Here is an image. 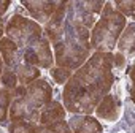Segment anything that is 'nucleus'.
I'll list each match as a JSON object with an SVG mask.
<instances>
[{
  "label": "nucleus",
  "instance_id": "obj_23",
  "mask_svg": "<svg viewBox=\"0 0 135 133\" xmlns=\"http://www.w3.org/2000/svg\"><path fill=\"white\" fill-rule=\"evenodd\" d=\"M10 5H11L10 0H0V18H2V16L7 13V10H8Z\"/></svg>",
  "mask_w": 135,
  "mask_h": 133
},
{
  "label": "nucleus",
  "instance_id": "obj_13",
  "mask_svg": "<svg viewBox=\"0 0 135 133\" xmlns=\"http://www.w3.org/2000/svg\"><path fill=\"white\" fill-rule=\"evenodd\" d=\"M16 76H18V83L19 86H29L32 84L33 81H37L40 78V70L37 66H32V65H27V63H18L16 66Z\"/></svg>",
  "mask_w": 135,
  "mask_h": 133
},
{
  "label": "nucleus",
  "instance_id": "obj_18",
  "mask_svg": "<svg viewBox=\"0 0 135 133\" xmlns=\"http://www.w3.org/2000/svg\"><path fill=\"white\" fill-rule=\"evenodd\" d=\"M37 133H72L70 127L67 122L60 120V122H54V124H46V125H38V131Z\"/></svg>",
  "mask_w": 135,
  "mask_h": 133
},
{
  "label": "nucleus",
  "instance_id": "obj_21",
  "mask_svg": "<svg viewBox=\"0 0 135 133\" xmlns=\"http://www.w3.org/2000/svg\"><path fill=\"white\" fill-rule=\"evenodd\" d=\"M80 5H81V8L83 10H86L88 13H91V14H99V13H102V8H103V2H80Z\"/></svg>",
  "mask_w": 135,
  "mask_h": 133
},
{
  "label": "nucleus",
  "instance_id": "obj_14",
  "mask_svg": "<svg viewBox=\"0 0 135 133\" xmlns=\"http://www.w3.org/2000/svg\"><path fill=\"white\" fill-rule=\"evenodd\" d=\"M133 30H135V25L129 24V27L126 29V32L121 33V37L118 40V44H116L121 54L122 52H130V54L133 52V38H135Z\"/></svg>",
  "mask_w": 135,
  "mask_h": 133
},
{
  "label": "nucleus",
  "instance_id": "obj_19",
  "mask_svg": "<svg viewBox=\"0 0 135 133\" xmlns=\"http://www.w3.org/2000/svg\"><path fill=\"white\" fill-rule=\"evenodd\" d=\"M49 75H51V78H52L57 84H65L67 81L70 79V76H72V70L62 68V66H56V68H51Z\"/></svg>",
  "mask_w": 135,
  "mask_h": 133
},
{
  "label": "nucleus",
  "instance_id": "obj_11",
  "mask_svg": "<svg viewBox=\"0 0 135 133\" xmlns=\"http://www.w3.org/2000/svg\"><path fill=\"white\" fill-rule=\"evenodd\" d=\"M65 117V108L59 103V101H51L48 103L41 112H40V125H46V124H54V122H60Z\"/></svg>",
  "mask_w": 135,
  "mask_h": 133
},
{
  "label": "nucleus",
  "instance_id": "obj_3",
  "mask_svg": "<svg viewBox=\"0 0 135 133\" xmlns=\"http://www.w3.org/2000/svg\"><path fill=\"white\" fill-rule=\"evenodd\" d=\"M10 120H27L37 124L41 109L52 101V87L45 79H37L29 86H18L11 90Z\"/></svg>",
  "mask_w": 135,
  "mask_h": 133
},
{
  "label": "nucleus",
  "instance_id": "obj_20",
  "mask_svg": "<svg viewBox=\"0 0 135 133\" xmlns=\"http://www.w3.org/2000/svg\"><path fill=\"white\" fill-rule=\"evenodd\" d=\"M114 10L118 11V13H121L124 18L126 16H133V8H135V3L132 2V0H129V2H127V0H116V2H114Z\"/></svg>",
  "mask_w": 135,
  "mask_h": 133
},
{
  "label": "nucleus",
  "instance_id": "obj_5",
  "mask_svg": "<svg viewBox=\"0 0 135 133\" xmlns=\"http://www.w3.org/2000/svg\"><path fill=\"white\" fill-rule=\"evenodd\" d=\"M5 32H7V37L18 48H27L41 38L43 29L40 27L38 22L30 21L21 14H15L10 18Z\"/></svg>",
  "mask_w": 135,
  "mask_h": 133
},
{
  "label": "nucleus",
  "instance_id": "obj_9",
  "mask_svg": "<svg viewBox=\"0 0 135 133\" xmlns=\"http://www.w3.org/2000/svg\"><path fill=\"white\" fill-rule=\"evenodd\" d=\"M57 3H59V2H45V0H41V2H32V0H26V2H22V5H24V7L29 10V13L33 16V19L38 21L40 24L49 21V18L52 16V13H54L56 8H57Z\"/></svg>",
  "mask_w": 135,
  "mask_h": 133
},
{
  "label": "nucleus",
  "instance_id": "obj_1",
  "mask_svg": "<svg viewBox=\"0 0 135 133\" xmlns=\"http://www.w3.org/2000/svg\"><path fill=\"white\" fill-rule=\"evenodd\" d=\"M113 54L94 52L65 83L64 108L73 114L91 116L114 83Z\"/></svg>",
  "mask_w": 135,
  "mask_h": 133
},
{
  "label": "nucleus",
  "instance_id": "obj_17",
  "mask_svg": "<svg viewBox=\"0 0 135 133\" xmlns=\"http://www.w3.org/2000/svg\"><path fill=\"white\" fill-rule=\"evenodd\" d=\"M0 78H2V84L5 89L8 90H15L19 84H18V76H16V70L11 68V66H3L2 70V75H0Z\"/></svg>",
  "mask_w": 135,
  "mask_h": 133
},
{
  "label": "nucleus",
  "instance_id": "obj_7",
  "mask_svg": "<svg viewBox=\"0 0 135 133\" xmlns=\"http://www.w3.org/2000/svg\"><path fill=\"white\" fill-rule=\"evenodd\" d=\"M69 5L70 2H59L56 11L52 13V16L49 18V21L46 22L45 27V33H46V40L51 41L52 44H56L65 29V19H67V11H69Z\"/></svg>",
  "mask_w": 135,
  "mask_h": 133
},
{
  "label": "nucleus",
  "instance_id": "obj_6",
  "mask_svg": "<svg viewBox=\"0 0 135 133\" xmlns=\"http://www.w3.org/2000/svg\"><path fill=\"white\" fill-rule=\"evenodd\" d=\"M52 62H54V57H52V52H51L49 41L43 37L24 49L22 63L37 66V68L38 66L40 68H49L52 65Z\"/></svg>",
  "mask_w": 135,
  "mask_h": 133
},
{
  "label": "nucleus",
  "instance_id": "obj_10",
  "mask_svg": "<svg viewBox=\"0 0 135 133\" xmlns=\"http://www.w3.org/2000/svg\"><path fill=\"white\" fill-rule=\"evenodd\" d=\"M69 127L73 130V133H103L102 124L92 116L72 117Z\"/></svg>",
  "mask_w": 135,
  "mask_h": 133
},
{
  "label": "nucleus",
  "instance_id": "obj_4",
  "mask_svg": "<svg viewBox=\"0 0 135 133\" xmlns=\"http://www.w3.org/2000/svg\"><path fill=\"white\" fill-rule=\"evenodd\" d=\"M126 27V18L113 8V3L105 2L100 18L94 24L89 35V46L95 52H111Z\"/></svg>",
  "mask_w": 135,
  "mask_h": 133
},
{
  "label": "nucleus",
  "instance_id": "obj_22",
  "mask_svg": "<svg viewBox=\"0 0 135 133\" xmlns=\"http://www.w3.org/2000/svg\"><path fill=\"white\" fill-rule=\"evenodd\" d=\"M111 63H113V66H116V68H122L126 65V59H124V55L121 52H116V54H113Z\"/></svg>",
  "mask_w": 135,
  "mask_h": 133
},
{
  "label": "nucleus",
  "instance_id": "obj_15",
  "mask_svg": "<svg viewBox=\"0 0 135 133\" xmlns=\"http://www.w3.org/2000/svg\"><path fill=\"white\" fill-rule=\"evenodd\" d=\"M11 100H13L11 90H8V89H5V87H0V124H2V125L7 122Z\"/></svg>",
  "mask_w": 135,
  "mask_h": 133
},
{
  "label": "nucleus",
  "instance_id": "obj_25",
  "mask_svg": "<svg viewBox=\"0 0 135 133\" xmlns=\"http://www.w3.org/2000/svg\"><path fill=\"white\" fill-rule=\"evenodd\" d=\"M2 70H3V60H2V55H0V75H2Z\"/></svg>",
  "mask_w": 135,
  "mask_h": 133
},
{
  "label": "nucleus",
  "instance_id": "obj_12",
  "mask_svg": "<svg viewBox=\"0 0 135 133\" xmlns=\"http://www.w3.org/2000/svg\"><path fill=\"white\" fill-rule=\"evenodd\" d=\"M0 55H2V60L5 63V66H11V68H16L19 59H18V46L8 38L3 37L0 40Z\"/></svg>",
  "mask_w": 135,
  "mask_h": 133
},
{
  "label": "nucleus",
  "instance_id": "obj_24",
  "mask_svg": "<svg viewBox=\"0 0 135 133\" xmlns=\"http://www.w3.org/2000/svg\"><path fill=\"white\" fill-rule=\"evenodd\" d=\"M3 30H5V27H3V21H2V18H0V40L3 38Z\"/></svg>",
  "mask_w": 135,
  "mask_h": 133
},
{
  "label": "nucleus",
  "instance_id": "obj_16",
  "mask_svg": "<svg viewBox=\"0 0 135 133\" xmlns=\"http://www.w3.org/2000/svg\"><path fill=\"white\" fill-rule=\"evenodd\" d=\"M38 125L27 120H15L8 125V133H37Z\"/></svg>",
  "mask_w": 135,
  "mask_h": 133
},
{
  "label": "nucleus",
  "instance_id": "obj_8",
  "mask_svg": "<svg viewBox=\"0 0 135 133\" xmlns=\"http://www.w3.org/2000/svg\"><path fill=\"white\" fill-rule=\"evenodd\" d=\"M99 119H103V120H108V122H114L119 114H121V101L116 95H111V94H107L100 103L97 105L95 111Z\"/></svg>",
  "mask_w": 135,
  "mask_h": 133
},
{
  "label": "nucleus",
  "instance_id": "obj_2",
  "mask_svg": "<svg viewBox=\"0 0 135 133\" xmlns=\"http://www.w3.org/2000/svg\"><path fill=\"white\" fill-rule=\"evenodd\" d=\"M69 13L70 16L65 19L64 33L54 44V60L57 66L67 70H78L89 59L91 30L81 24L75 8H72V2L69 5Z\"/></svg>",
  "mask_w": 135,
  "mask_h": 133
}]
</instances>
